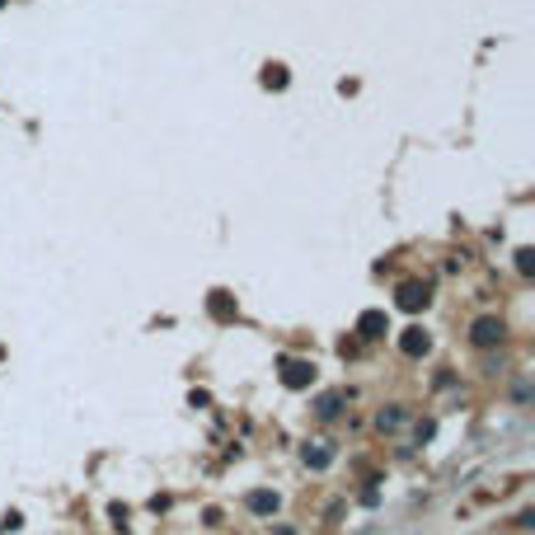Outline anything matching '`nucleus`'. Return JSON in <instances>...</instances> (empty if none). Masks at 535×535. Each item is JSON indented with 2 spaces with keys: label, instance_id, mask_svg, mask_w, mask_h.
<instances>
[{
  "label": "nucleus",
  "instance_id": "7",
  "mask_svg": "<svg viewBox=\"0 0 535 535\" xmlns=\"http://www.w3.org/2000/svg\"><path fill=\"white\" fill-rule=\"evenodd\" d=\"M301 460H305L310 469H329V465H334V442H305Z\"/></svg>",
  "mask_w": 535,
  "mask_h": 535
},
{
  "label": "nucleus",
  "instance_id": "4",
  "mask_svg": "<svg viewBox=\"0 0 535 535\" xmlns=\"http://www.w3.org/2000/svg\"><path fill=\"white\" fill-rule=\"evenodd\" d=\"M357 334L362 338H385L390 334V315L385 310H362L357 315Z\"/></svg>",
  "mask_w": 535,
  "mask_h": 535
},
{
  "label": "nucleus",
  "instance_id": "11",
  "mask_svg": "<svg viewBox=\"0 0 535 535\" xmlns=\"http://www.w3.org/2000/svg\"><path fill=\"white\" fill-rule=\"evenodd\" d=\"M287 66H282V61H272V66H263V85L268 89H287Z\"/></svg>",
  "mask_w": 535,
  "mask_h": 535
},
{
  "label": "nucleus",
  "instance_id": "9",
  "mask_svg": "<svg viewBox=\"0 0 535 535\" xmlns=\"http://www.w3.org/2000/svg\"><path fill=\"white\" fill-rule=\"evenodd\" d=\"M343 399H347L343 390H329V394H320V399H315V413H320V418H338V413H343Z\"/></svg>",
  "mask_w": 535,
  "mask_h": 535
},
{
  "label": "nucleus",
  "instance_id": "3",
  "mask_svg": "<svg viewBox=\"0 0 535 535\" xmlns=\"http://www.w3.org/2000/svg\"><path fill=\"white\" fill-rule=\"evenodd\" d=\"M394 301H399V310H427V301H432V287L427 282H399V291H394Z\"/></svg>",
  "mask_w": 535,
  "mask_h": 535
},
{
  "label": "nucleus",
  "instance_id": "15",
  "mask_svg": "<svg viewBox=\"0 0 535 535\" xmlns=\"http://www.w3.org/2000/svg\"><path fill=\"white\" fill-rule=\"evenodd\" d=\"M0 5H5V0H0Z\"/></svg>",
  "mask_w": 535,
  "mask_h": 535
},
{
  "label": "nucleus",
  "instance_id": "5",
  "mask_svg": "<svg viewBox=\"0 0 535 535\" xmlns=\"http://www.w3.org/2000/svg\"><path fill=\"white\" fill-rule=\"evenodd\" d=\"M207 315H212L216 324H230L235 315H240V305H235L230 291H212V296H207Z\"/></svg>",
  "mask_w": 535,
  "mask_h": 535
},
{
  "label": "nucleus",
  "instance_id": "12",
  "mask_svg": "<svg viewBox=\"0 0 535 535\" xmlns=\"http://www.w3.org/2000/svg\"><path fill=\"white\" fill-rule=\"evenodd\" d=\"M516 272H526V277L535 272V254L531 249H516Z\"/></svg>",
  "mask_w": 535,
  "mask_h": 535
},
{
  "label": "nucleus",
  "instance_id": "6",
  "mask_svg": "<svg viewBox=\"0 0 535 535\" xmlns=\"http://www.w3.org/2000/svg\"><path fill=\"white\" fill-rule=\"evenodd\" d=\"M245 507H249L254 516H272V512L282 507V498H277L272 489H254V493H245Z\"/></svg>",
  "mask_w": 535,
  "mask_h": 535
},
{
  "label": "nucleus",
  "instance_id": "14",
  "mask_svg": "<svg viewBox=\"0 0 535 535\" xmlns=\"http://www.w3.org/2000/svg\"><path fill=\"white\" fill-rule=\"evenodd\" d=\"M277 535H296V531H287V526H282V531H277Z\"/></svg>",
  "mask_w": 535,
  "mask_h": 535
},
{
  "label": "nucleus",
  "instance_id": "1",
  "mask_svg": "<svg viewBox=\"0 0 535 535\" xmlns=\"http://www.w3.org/2000/svg\"><path fill=\"white\" fill-rule=\"evenodd\" d=\"M282 385H287V390H310L315 385V362L310 357H282Z\"/></svg>",
  "mask_w": 535,
  "mask_h": 535
},
{
  "label": "nucleus",
  "instance_id": "2",
  "mask_svg": "<svg viewBox=\"0 0 535 535\" xmlns=\"http://www.w3.org/2000/svg\"><path fill=\"white\" fill-rule=\"evenodd\" d=\"M502 338H507V324H502L498 315H479V320L469 324V343L474 347H498Z\"/></svg>",
  "mask_w": 535,
  "mask_h": 535
},
{
  "label": "nucleus",
  "instance_id": "8",
  "mask_svg": "<svg viewBox=\"0 0 535 535\" xmlns=\"http://www.w3.org/2000/svg\"><path fill=\"white\" fill-rule=\"evenodd\" d=\"M427 347H432V338H427L423 329H404L399 334V352L404 357H427Z\"/></svg>",
  "mask_w": 535,
  "mask_h": 535
},
{
  "label": "nucleus",
  "instance_id": "10",
  "mask_svg": "<svg viewBox=\"0 0 535 535\" xmlns=\"http://www.w3.org/2000/svg\"><path fill=\"white\" fill-rule=\"evenodd\" d=\"M399 423H404V404H385V409L376 413V427H380V432H394Z\"/></svg>",
  "mask_w": 535,
  "mask_h": 535
},
{
  "label": "nucleus",
  "instance_id": "13",
  "mask_svg": "<svg viewBox=\"0 0 535 535\" xmlns=\"http://www.w3.org/2000/svg\"><path fill=\"white\" fill-rule=\"evenodd\" d=\"M432 437H437V423H432V418H423V423H418V442H432Z\"/></svg>",
  "mask_w": 535,
  "mask_h": 535
}]
</instances>
